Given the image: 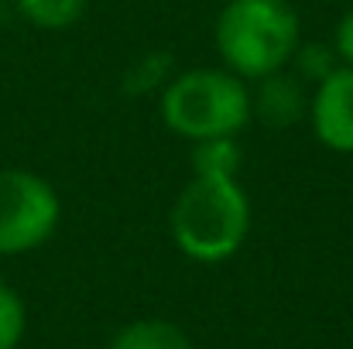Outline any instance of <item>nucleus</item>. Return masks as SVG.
Masks as SVG:
<instances>
[{
	"label": "nucleus",
	"mask_w": 353,
	"mask_h": 349,
	"mask_svg": "<svg viewBox=\"0 0 353 349\" xmlns=\"http://www.w3.org/2000/svg\"><path fill=\"white\" fill-rule=\"evenodd\" d=\"M175 72H172V62H168V55L165 52H151V55H141L137 62H134V69L127 72V86L134 89V93H148V89H165V83L172 79Z\"/></svg>",
	"instance_id": "obj_12"
},
{
	"label": "nucleus",
	"mask_w": 353,
	"mask_h": 349,
	"mask_svg": "<svg viewBox=\"0 0 353 349\" xmlns=\"http://www.w3.org/2000/svg\"><path fill=\"white\" fill-rule=\"evenodd\" d=\"M172 243L196 264H223L250 233V199L236 175H192L172 202Z\"/></svg>",
	"instance_id": "obj_1"
},
{
	"label": "nucleus",
	"mask_w": 353,
	"mask_h": 349,
	"mask_svg": "<svg viewBox=\"0 0 353 349\" xmlns=\"http://www.w3.org/2000/svg\"><path fill=\"white\" fill-rule=\"evenodd\" d=\"M161 120L165 127L189 140H213V137H236L250 120V86L230 69H185L175 72L161 89Z\"/></svg>",
	"instance_id": "obj_3"
},
{
	"label": "nucleus",
	"mask_w": 353,
	"mask_h": 349,
	"mask_svg": "<svg viewBox=\"0 0 353 349\" xmlns=\"http://www.w3.org/2000/svg\"><path fill=\"white\" fill-rule=\"evenodd\" d=\"M62 220L55 185L28 168H0V257L45 246Z\"/></svg>",
	"instance_id": "obj_4"
},
{
	"label": "nucleus",
	"mask_w": 353,
	"mask_h": 349,
	"mask_svg": "<svg viewBox=\"0 0 353 349\" xmlns=\"http://www.w3.org/2000/svg\"><path fill=\"white\" fill-rule=\"evenodd\" d=\"M243 161V147L236 137H213L192 144V175H236Z\"/></svg>",
	"instance_id": "obj_9"
},
{
	"label": "nucleus",
	"mask_w": 353,
	"mask_h": 349,
	"mask_svg": "<svg viewBox=\"0 0 353 349\" xmlns=\"http://www.w3.org/2000/svg\"><path fill=\"white\" fill-rule=\"evenodd\" d=\"M110 349H192V339L168 319H137L110 339Z\"/></svg>",
	"instance_id": "obj_7"
},
{
	"label": "nucleus",
	"mask_w": 353,
	"mask_h": 349,
	"mask_svg": "<svg viewBox=\"0 0 353 349\" xmlns=\"http://www.w3.org/2000/svg\"><path fill=\"white\" fill-rule=\"evenodd\" d=\"M213 45L243 83L292 65L302 45V17L292 0H227L213 24Z\"/></svg>",
	"instance_id": "obj_2"
},
{
	"label": "nucleus",
	"mask_w": 353,
	"mask_h": 349,
	"mask_svg": "<svg viewBox=\"0 0 353 349\" xmlns=\"http://www.w3.org/2000/svg\"><path fill=\"white\" fill-rule=\"evenodd\" d=\"M14 7L28 24L41 31H65L86 14L90 0H14Z\"/></svg>",
	"instance_id": "obj_8"
},
{
	"label": "nucleus",
	"mask_w": 353,
	"mask_h": 349,
	"mask_svg": "<svg viewBox=\"0 0 353 349\" xmlns=\"http://www.w3.org/2000/svg\"><path fill=\"white\" fill-rule=\"evenodd\" d=\"M28 329V308L24 298L0 281V349H17Z\"/></svg>",
	"instance_id": "obj_10"
},
{
	"label": "nucleus",
	"mask_w": 353,
	"mask_h": 349,
	"mask_svg": "<svg viewBox=\"0 0 353 349\" xmlns=\"http://www.w3.org/2000/svg\"><path fill=\"white\" fill-rule=\"evenodd\" d=\"M250 110L264 127H292L309 116V89L295 72H271L250 89Z\"/></svg>",
	"instance_id": "obj_6"
},
{
	"label": "nucleus",
	"mask_w": 353,
	"mask_h": 349,
	"mask_svg": "<svg viewBox=\"0 0 353 349\" xmlns=\"http://www.w3.org/2000/svg\"><path fill=\"white\" fill-rule=\"evenodd\" d=\"M292 65H295V76H299L302 83H312V86H316V83H323L340 62H336V55H333V45H299Z\"/></svg>",
	"instance_id": "obj_11"
},
{
	"label": "nucleus",
	"mask_w": 353,
	"mask_h": 349,
	"mask_svg": "<svg viewBox=\"0 0 353 349\" xmlns=\"http://www.w3.org/2000/svg\"><path fill=\"white\" fill-rule=\"evenodd\" d=\"M333 55L340 65L353 69V7L336 21V31H333Z\"/></svg>",
	"instance_id": "obj_13"
},
{
	"label": "nucleus",
	"mask_w": 353,
	"mask_h": 349,
	"mask_svg": "<svg viewBox=\"0 0 353 349\" xmlns=\"http://www.w3.org/2000/svg\"><path fill=\"white\" fill-rule=\"evenodd\" d=\"M309 127L326 151L353 154V69L336 65L323 83L312 86Z\"/></svg>",
	"instance_id": "obj_5"
}]
</instances>
